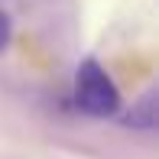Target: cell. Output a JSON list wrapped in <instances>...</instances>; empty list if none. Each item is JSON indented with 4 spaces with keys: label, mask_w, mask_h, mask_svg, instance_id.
<instances>
[{
    "label": "cell",
    "mask_w": 159,
    "mask_h": 159,
    "mask_svg": "<svg viewBox=\"0 0 159 159\" xmlns=\"http://www.w3.org/2000/svg\"><path fill=\"white\" fill-rule=\"evenodd\" d=\"M75 104L88 117H114L120 111L117 84L94 59H84L75 71Z\"/></svg>",
    "instance_id": "obj_1"
},
{
    "label": "cell",
    "mask_w": 159,
    "mask_h": 159,
    "mask_svg": "<svg viewBox=\"0 0 159 159\" xmlns=\"http://www.w3.org/2000/svg\"><path fill=\"white\" fill-rule=\"evenodd\" d=\"M156 120H159V94L149 91V94H143L124 117H120V124L130 127V130H156Z\"/></svg>",
    "instance_id": "obj_2"
},
{
    "label": "cell",
    "mask_w": 159,
    "mask_h": 159,
    "mask_svg": "<svg viewBox=\"0 0 159 159\" xmlns=\"http://www.w3.org/2000/svg\"><path fill=\"white\" fill-rule=\"evenodd\" d=\"M10 36H13V23H10V16L0 10V52L10 46Z\"/></svg>",
    "instance_id": "obj_3"
}]
</instances>
